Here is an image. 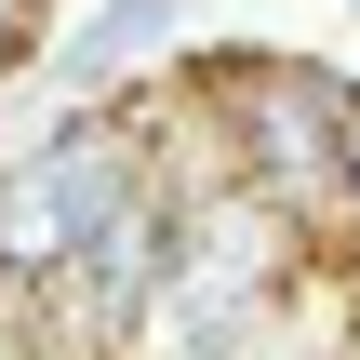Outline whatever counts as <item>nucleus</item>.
<instances>
[{"label":"nucleus","instance_id":"423d86ee","mask_svg":"<svg viewBox=\"0 0 360 360\" xmlns=\"http://www.w3.org/2000/svg\"><path fill=\"white\" fill-rule=\"evenodd\" d=\"M0 360H13V334H0Z\"/></svg>","mask_w":360,"mask_h":360},{"label":"nucleus","instance_id":"39448f33","mask_svg":"<svg viewBox=\"0 0 360 360\" xmlns=\"http://www.w3.org/2000/svg\"><path fill=\"white\" fill-rule=\"evenodd\" d=\"M13 40H27V0H0V67H13Z\"/></svg>","mask_w":360,"mask_h":360},{"label":"nucleus","instance_id":"0eeeda50","mask_svg":"<svg viewBox=\"0 0 360 360\" xmlns=\"http://www.w3.org/2000/svg\"><path fill=\"white\" fill-rule=\"evenodd\" d=\"M347 13H360V0H347Z\"/></svg>","mask_w":360,"mask_h":360},{"label":"nucleus","instance_id":"7ed1b4c3","mask_svg":"<svg viewBox=\"0 0 360 360\" xmlns=\"http://www.w3.org/2000/svg\"><path fill=\"white\" fill-rule=\"evenodd\" d=\"M334 200H347V227H360V94H347V134H334Z\"/></svg>","mask_w":360,"mask_h":360},{"label":"nucleus","instance_id":"f03ea898","mask_svg":"<svg viewBox=\"0 0 360 360\" xmlns=\"http://www.w3.org/2000/svg\"><path fill=\"white\" fill-rule=\"evenodd\" d=\"M214 134H227V174H240V187H267L294 227L347 214V200H334L347 80H321L307 53H240V67H214Z\"/></svg>","mask_w":360,"mask_h":360},{"label":"nucleus","instance_id":"20e7f679","mask_svg":"<svg viewBox=\"0 0 360 360\" xmlns=\"http://www.w3.org/2000/svg\"><path fill=\"white\" fill-rule=\"evenodd\" d=\"M160 13H200V0H120V13H107V40H147Z\"/></svg>","mask_w":360,"mask_h":360},{"label":"nucleus","instance_id":"f257e3e1","mask_svg":"<svg viewBox=\"0 0 360 360\" xmlns=\"http://www.w3.org/2000/svg\"><path fill=\"white\" fill-rule=\"evenodd\" d=\"M147 174V120L134 107H80L53 120L27 160H0V294H53L67 254L94 240V214Z\"/></svg>","mask_w":360,"mask_h":360}]
</instances>
